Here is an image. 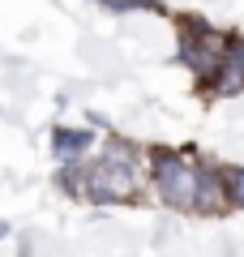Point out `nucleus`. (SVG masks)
<instances>
[{
    "label": "nucleus",
    "instance_id": "obj_7",
    "mask_svg": "<svg viewBox=\"0 0 244 257\" xmlns=\"http://www.w3.org/2000/svg\"><path fill=\"white\" fill-rule=\"evenodd\" d=\"M223 180H227V206L244 210V167H227Z\"/></svg>",
    "mask_w": 244,
    "mask_h": 257
},
{
    "label": "nucleus",
    "instance_id": "obj_9",
    "mask_svg": "<svg viewBox=\"0 0 244 257\" xmlns=\"http://www.w3.org/2000/svg\"><path fill=\"white\" fill-rule=\"evenodd\" d=\"M5 231H9V227H5V223H0V236H5Z\"/></svg>",
    "mask_w": 244,
    "mask_h": 257
},
{
    "label": "nucleus",
    "instance_id": "obj_2",
    "mask_svg": "<svg viewBox=\"0 0 244 257\" xmlns=\"http://www.w3.org/2000/svg\"><path fill=\"white\" fill-rule=\"evenodd\" d=\"M197 176H201V163L193 155H176V150H154L150 155L154 193L172 210H193V202H197Z\"/></svg>",
    "mask_w": 244,
    "mask_h": 257
},
{
    "label": "nucleus",
    "instance_id": "obj_6",
    "mask_svg": "<svg viewBox=\"0 0 244 257\" xmlns=\"http://www.w3.org/2000/svg\"><path fill=\"white\" fill-rule=\"evenodd\" d=\"M90 150V133L86 128H56V159L60 163H81Z\"/></svg>",
    "mask_w": 244,
    "mask_h": 257
},
{
    "label": "nucleus",
    "instance_id": "obj_5",
    "mask_svg": "<svg viewBox=\"0 0 244 257\" xmlns=\"http://www.w3.org/2000/svg\"><path fill=\"white\" fill-rule=\"evenodd\" d=\"M210 90H214V94H235V90H244V39H235V43H227L223 69L214 73V82H210Z\"/></svg>",
    "mask_w": 244,
    "mask_h": 257
},
{
    "label": "nucleus",
    "instance_id": "obj_8",
    "mask_svg": "<svg viewBox=\"0 0 244 257\" xmlns=\"http://www.w3.org/2000/svg\"><path fill=\"white\" fill-rule=\"evenodd\" d=\"M129 9H163V0H125Z\"/></svg>",
    "mask_w": 244,
    "mask_h": 257
},
{
    "label": "nucleus",
    "instance_id": "obj_3",
    "mask_svg": "<svg viewBox=\"0 0 244 257\" xmlns=\"http://www.w3.org/2000/svg\"><path fill=\"white\" fill-rule=\"evenodd\" d=\"M176 30H180V47H176V60H180L184 69H193V73L201 77V86H210V82H214V73L223 69L227 39L218 35V30H210L201 18H193V13L176 18Z\"/></svg>",
    "mask_w": 244,
    "mask_h": 257
},
{
    "label": "nucleus",
    "instance_id": "obj_4",
    "mask_svg": "<svg viewBox=\"0 0 244 257\" xmlns=\"http://www.w3.org/2000/svg\"><path fill=\"white\" fill-rule=\"evenodd\" d=\"M193 210H197V214H223V210H231V206H227V180H223V172H218V167L201 163L197 202H193Z\"/></svg>",
    "mask_w": 244,
    "mask_h": 257
},
{
    "label": "nucleus",
    "instance_id": "obj_1",
    "mask_svg": "<svg viewBox=\"0 0 244 257\" xmlns=\"http://www.w3.org/2000/svg\"><path fill=\"white\" fill-rule=\"evenodd\" d=\"M81 197H90L99 206L133 202L137 197V146L107 142L99 159H86V167H81Z\"/></svg>",
    "mask_w": 244,
    "mask_h": 257
}]
</instances>
